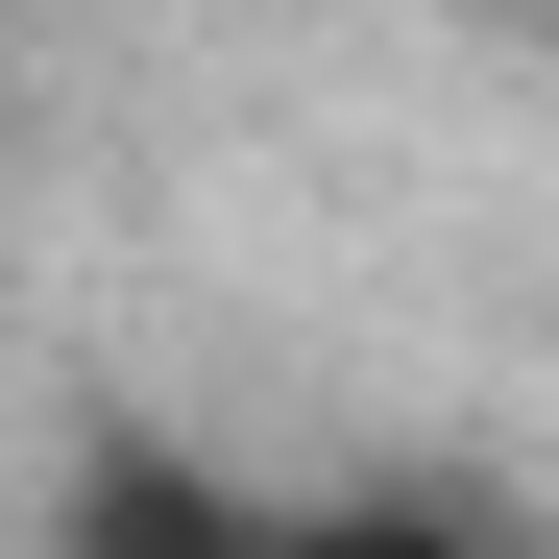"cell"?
Instances as JSON below:
<instances>
[{
  "mask_svg": "<svg viewBox=\"0 0 559 559\" xmlns=\"http://www.w3.org/2000/svg\"><path fill=\"white\" fill-rule=\"evenodd\" d=\"M267 559H487L438 487H341V511H267Z\"/></svg>",
  "mask_w": 559,
  "mask_h": 559,
  "instance_id": "1",
  "label": "cell"
},
{
  "mask_svg": "<svg viewBox=\"0 0 559 559\" xmlns=\"http://www.w3.org/2000/svg\"><path fill=\"white\" fill-rule=\"evenodd\" d=\"M98 559H267V511H219V487H170V462H122V487H98Z\"/></svg>",
  "mask_w": 559,
  "mask_h": 559,
  "instance_id": "2",
  "label": "cell"
}]
</instances>
